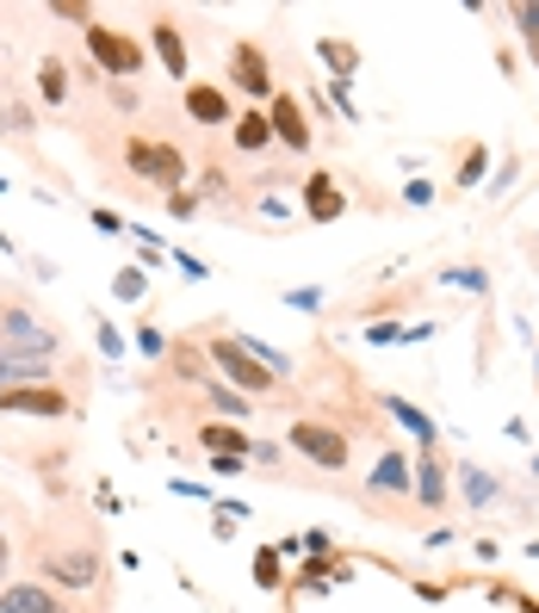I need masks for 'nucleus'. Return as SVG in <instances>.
I'll use <instances>...</instances> for the list:
<instances>
[{"label":"nucleus","instance_id":"nucleus-1","mask_svg":"<svg viewBox=\"0 0 539 613\" xmlns=\"http://www.w3.org/2000/svg\"><path fill=\"white\" fill-rule=\"evenodd\" d=\"M205 360H212L217 372H224V378H230L236 390H242V397H267L273 384H279V378L267 372V365H261V360L249 353V347L236 341V335H217V341L205 347Z\"/></svg>","mask_w":539,"mask_h":613},{"label":"nucleus","instance_id":"nucleus-2","mask_svg":"<svg viewBox=\"0 0 539 613\" xmlns=\"http://www.w3.org/2000/svg\"><path fill=\"white\" fill-rule=\"evenodd\" d=\"M0 353H38V360H50L57 353V328H44L20 304H0Z\"/></svg>","mask_w":539,"mask_h":613},{"label":"nucleus","instance_id":"nucleus-3","mask_svg":"<svg viewBox=\"0 0 539 613\" xmlns=\"http://www.w3.org/2000/svg\"><path fill=\"white\" fill-rule=\"evenodd\" d=\"M286 441L298 446L310 465H323V471H342L347 453H354V446H347V434H342V428H328V422H291Z\"/></svg>","mask_w":539,"mask_h":613},{"label":"nucleus","instance_id":"nucleus-4","mask_svg":"<svg viewBox=\"0 0 539 613\" xmlns=\"http://www.w3.org/2000/svg\"><path fill=\"white\" fill-rule=\"evenodd\" d=\"M124 155H131V168L143 173L149 187L180 192V180H187V155L168 149V143H143V136H131V143H124Z\"/></svg>","mask_w":539,"mask_h":613},{"label":"nucleus","instance_id":"nucleus-5","mask_svg":"<svg viewBox=\"0 0 539 613\" xmlns=\"http://www.w3.org/2000/svg\"><path fill=\"white\" fill-rule=\"evenodd\" d=\"M87 57H94L106 75H136V69H143V44L94 20V25H87Z\"/></svg>","mask_w":539,"mask_h":613},{"label":"nucleus","instance_id":"nucleus-6","mask_svg":"<svg viewBox=\"0 0 539 613\" xmlns=\"http://www.w3.org/2000/svg\"><path fill=\"white\" fill-rule=\"evenodd\" d=\"M0 409L7 416H44V422H57V416H69V397H62L57 384H20V390H0Z\"/></svg>","mask_w":539,"mask_h":613},{"label":"nucleus","instance_id":"nucleus-7","mask_svg":"<svg viewBox=\"0 0 539 613\" xmlns=\"http://www.w3.org/2000/svg\"><path fill=\"white\" fill-rule=\"evenodd\" d=\"M230 75H236L242 94L273 99V69H267V57H261V44H236V50H230Z\"/></svg>","mask_w":539,"mask_h":613},{"label":"nucleus","instance_id":"nucleus-8","mask_svg":"<svg viewBox=\"0 0 539 613\" xmlns=\"http://www.w3.org/2000/svg\"><path fill=\"white\" fill-rule=\"evenodd\" d=\"M267 118H273V143H286V149H310V118H304V106H298L291 94H273Z\"/></svg>","mask_w":539,"mask_h":613},{"label":"nucleus","instance_id":"nucleus-9","mask_svg":"<svg viewBox=\"0 0 539 613\" xmlns=\"http://www.w3.org/2000/svg\"><path fill=\"white\" fill-rule=\"evenodd\" d=\"M304 212L316 217V224H335V217L347 212V199H342V187H335V173L328 168H316L304 180Z\"/></svg>","mask_w":539,"mask_h":613},{"label":"nucleus","instance_id":"nucleus-10","mask_svg":"<svg viewBox=\"0 0 539 613\" xmlns=\"http://www.w3.org/2000/svg\"><path fill=\"white\" fill-rule=\"evenodd\" d=\"M0 613H69V608L44 582H13V589H0Z\"/></svg>","mask_w":539,"mask_h":613},{"label":"nucleus","instance_id":"nucleus-11","mask_svg":"<svg viewBox=\"0 0 539 613\" xmlns=\"http://www.w3.org/2000/svg\"><path fill=\"white\" fill-rule=\"evenodd\" d=\"M44 576L50 582H62V589H94V576H99V557L94 552H62L44 564Z\"/></svg>","mask_w":539,"mask_h":613},{"label":"nucleus","instance_id":"nucleus-12","mask_svg":"<svg viewBox=\"0 0 539 613\" xmlns=\"http://www.w3.org/2000/svg\"><path fill=\"white\" fill-rule=\"evenodd\" d=\"M199 446H205L212 459H249V453H254V441L236 422H205V428H199Z\"/></svg>","mask_w":539,"mask_h":613},{"label":"nucleus","instance_id":"nucleus-13","mask_svg":"<svg viewBox=\"0 0 539 613\" xmlns=\"http://www.w3.org/2000/svg\"><path fill=\"white\" fill-rule=\"evenodd\" d=\"M187 112H193L199 124H236L230 94H224V87H205V81H193V87H187Z\"/></svg>","mask_w":539,"mask_h":613},{"label":"nucleus","instance_id":"nucleus-14","mask_svg":"<svg viewBox=\"0 0 539 613\" xmlns=\"http://www.w3.org/2000/svg\"><path fill=\"white\" fill-rule=\"evenodd\" d=\"M20 384H50V360H38V353H0V390H20Z\"/></svg>","mask_w":539,"mask_h":613},{"label":"nucleus","instance_id":"nucleus-15","mask_svg":"<svg viewBox=\"0 0 539 613\" xmlns=\"http://www.w3.org/2000/svg\"><path fill=\"white\" fill-rule=\"evenodd\" d=\"M155 57H161V69H168L173 81H187V38H180V25H155Z\"/></svg>","mask_w":539,"mask_h":613},{"label":"nucleus","instance_id":"nucleus-16","mask_svg":"<svg viewBox=\"0 0 539 613\" xmlns=\"http://www.w3.org/2000/svg\"><path fill=\"white\" fill-rule=\"evenodd\" d=\"M372 490H397V496L416 490V465H409L404 453H385V459L372 465Z\"/></svg>","mask_w":539,"mask_h":613},{"label":"nucleus","instance_id":"nucleus-17","mask_svg":"<svg viewBox=\"0 0 539 613\" xmlns=\"http://www.w3.org/2000/svg\"><path fill=\"white\" fill-rule=\"evenodd\" d=\"M416 496H422L428 508H441V502H446V465H441V453H422V465H416Z\"/></svg>","mask_w":539,"mask_h":613},{"label":"nucleus","instance_id":"nucleus-18","mask_svg":"<svg viewBox=\"0 0 539 613\" xmlns=\"http://www.w3.org/2000/svg\"><path fill=\"white\" fill-rule=\"evenodd\" d=\"M230 136H236V149H267V143H273V118L267 112H242V118H236V124H230Z\"/></svg>","mask_w":539,"mask_h":613},{"label":"nucleus","instance_id":"nucleus-19","mask_svg":"<svg viewBox=\"0 0 539 613\" xmlns=\"http://www.w3.org/2000/svg\"><path fill=\"white\" fill-rule=\"evenodd\" d=\"M385 409H391V416H397V422H404V428H409V434H416V441H422V446H428V453H434V422H428V416H422V409H416V402H404V397H391V402H385Z\"/></svg>","mask_w":539,"mask_h":613},{"label":"nucleus","instance_id":"nucleus-20","mask_svg":"<svg viewBox=\"0 0 539 613\" xmlns=\"http://www.w3.org/2000/svg\"><path fill=\"white\" fill-rule=\"evenodd\" d=\"M38 94H44V106H62V99H69V69H62L57 57H44V69H38Z\"/></svg>","mask_w":539,"mask_h":613},{"label":"nucleus","instance_id":"nucleus-21","mask_svg":"<svg viewBox=\"0 0 539 613\" xmlns=\"http://www.w3.org/2000/svg\"><path fill=\"white\" fill-rule=\"evenodd\" d=\"M316 50H323V62H328V69H335L342 81H347V69H360V50H354V44H342V38H323Z\"/></svg>","mask_w":539,"mask_h":613},{"label":"nucleus","instance_id":"nucleus-22","mask_svg":"<svg viewBox=\"0 0 539 613\" xmlns=\"http://www.w3.org/2000/svg\"><path fill=\"white\" fill-rule=\"evenodd\" d=\"M515 25H520V44H527V57L539 62V0H520V7H515Z\"/></svg>","mask_w":539,"mask_h":613},{"label":"nucleus","instance_id":"nucleus-23","mask_svg":"<svg viewBox=\"0 0 539 613\" xmlns=\"http://www.w3.org/2000/svg\"><path fill=\"white\" fill-rule=\"evenodd\" d=\"M168 353H173V372H180V378H212L199 347H168Z\"/></svg>","mask_w":539,"mask_h":613},{"label":"nucleus","instance_id":"nucleus-24","mask_svg":"<svg viewBox=\"0 0 539 613\" xmlns=\"http://www.w3.org/2000/svg\"><path fill=\"white\" fill-rule=\"evenodd\" d=\"M453 180H459V187H478V180H483V143H471V149H465V161H459V173H453Z\"/></svg>","mask_w":539,"mask_h":613},{"label":"nucleus","instance_id":"nucleus-25","mask_svg":"<svg viewBox=\"0 0 539 613\" xmlns=\"http://www.w3.org/2000/svg\"><path fill=\"white\" fill-rule=\"evenodd\" d=\"M50 13H57V20H75L81 32L94 25V7H81V0H50Z\"/></svg>","mask_w":539,"mask_h":613},{"label":"nucleus","instance_id":"nucleus-26","mask_svg":"<svg viewBox=\"0 0 539 613\" xmlns=\"http://www.w3.org/2000/svg\"><path fill=\"white\" fill-rule=\"evenodd\" d=\"M254 582H261V589H273V582H279V552H261V557H254Z\"/></svg>","mask_w":539,"mask_h":613},{"label":"nucleus","instance_id":"nucleus-27","mask_svg":"<svg viewBox=\"0 0 539 613\" xmlns=\"http://www.w3.org/2000/svg\"><path fill=\"white\" fill-rule=\"evenodd\" d=\"M465 496H471V502L483 508V502L496 496V478H483V471H471V478H465Z\"/></svg>","mask_w":539,"mask_h":613},{"label":"nucleus","instance_id":"nucleus-28","mask_svg":"<svg viewBox=\"0 0 539 613\" xmlns=\"http://www.w3.org/2000/svg\"><path fill=\"white\" fill-rule=\"evenodd\" d=\"M446 279H453V286H465V291H490V279H483L478 267H453Z\"/></svg>","mask_w":539,"mask_h":613},{"label":"nucleus","instance_id":"nucleus-29","mask_svg":"<svg viewBox=\"0 0 539 613\" xmlns=\"http://www.w3.org/2000/svg\"><path fill=\"white\" fill-rule=\"evenodd\" d=\"M217 409H224V416H242V422H249V397H242V390H217Z\"/></svg>","mask_w":539,"mask_h":613},{"label":"nucleus","instance_id":"nucleus-30","mask_svg":"<svg viewBox=\"0 0 539 613\" xmlns=\"http://www.w3.org/2000/svg\"><path fill=\"white\" fill-rule=\"evenodd\" d=\"M112 291L124 298V304H131V298H143V273H136V267H131V273H118V286H112Z\"/></svg>","mask_w":539,"mask_h":613},{"label":"nucleus","instance_id":"nucleus-31","mask_svg":"<svg viewBox=\"0 0 539 613\" xmlns=\"http://www.w3.org/2000/svg\"><path fill=\"white\" fill-rule=\"evenodd\" d=\"M136 347H143V353H168V341H161L155 328H136Z\"/></svg>","mask_w":539,"mask_h":613},{"label":"nucleus","instance_id":"nucleus-32","mask_svg":"<svg viewBox=\"0 0 539 613\" xmlns=\"http://www.w3.org/2000/svg\"><path fill=\"white\" fill-rule=\"evenodd\" d=\"M168 212L173 217H193V192H168Z\"/></svg>","mask_w":539,"mask_h":613},{"label":"nucleus","instance_id":"nucleus-33","mask_svg":"<svg viewBox=\"0 0 539 613\" xmlns=\"http://www.w3.org/2000/svg\"><path fill=\"white\" fill-rule=\"evenodd\" d=\"M404 199H409V205H428V199H434V187H428V180H409Z\"/></svg>","mask_w":539,"mask_h":613},{"label":"nucleus","instance_id":"nucleus-34","mask_svg":"<svg viewBox=\"0 0 539 613\" xmlns=\"http://www.w3.org/2000/svg\"><path fill=\"white\" fill-rule=\"evenodd\" d=\"M94 224H99L106 236H118V230H124V217H118V212H94Z\"/></svg>","mask_w":539,"mask_h":613},{"label":"nucleus","instance_id":"nucleus-35","mask_svg":"<svg viewBox=\"0 0 539 613\" xmlns=\"http://www.w3.org/2000/svg\"><path fill=\"white\" fill-rule=\"evenodd\" d=\"M0 570H7V539H0Z\"/></svg>","mask_w":539,"mask_h":613},{"label":"nucleus","instance_id":"nucleus-36","mask_svg":"<svg viewBox=\"0 0 539 613\" xmlns=\"http://www.w3.org/2000/svg\"><path fill=\"white\" fill-rule=\"evenodd\" d=\"M534 372H539V347H534Z\"/></svg>","mask_w":539,"mask_h":613},{"label":"nucleus","instance_id":"nucleus-37","mask_svg":"<svg viewBox=\"0 0 539 613\" xmlns=\"http://www.w3.org/2000/svg\"><path fill=\"white\" fill-rule=\"evenodd\" d=\"M534 471H539V459H534Z\"/></svg>","mask_w":539,"mask_h":613}]
</instances>
